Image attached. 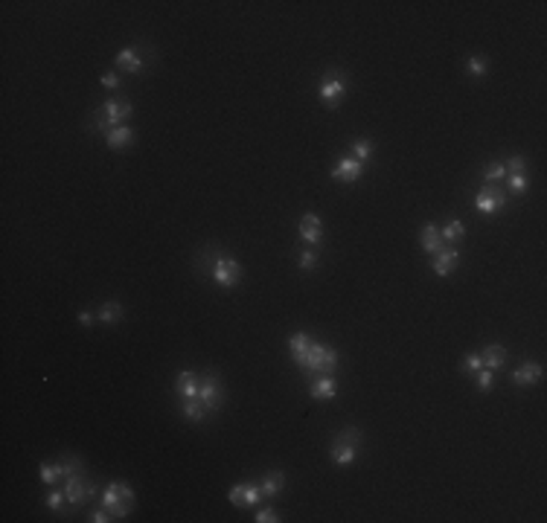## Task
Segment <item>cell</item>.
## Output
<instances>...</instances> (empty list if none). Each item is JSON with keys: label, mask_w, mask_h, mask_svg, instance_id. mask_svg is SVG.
<instances>
[{"label": "cell", "mask_w": 547, "mask_h": 523, "mask_svg": "<svg viewBox=\"0 0 547 523\" xmlns=\"http://www.w3.org/2000/svg\"><path fill=\"white\" fill-rule=\"evenodd\" d=\"M131 114H134V105L129 102V99H108V102H102L88 117L85 129L93 131V134H105L108 129H117V125H122Z\"/></svg>", "instance_id": "obj_1"}, {"label": "cell", "mask_w": 547, "mask_h": 523, "mask_svg": "<svg viewBox=\"0 0 547 523\" xmlns=\"http://www.w3.org/2000/svg\"><path fill=\"white\" fill-rule=\"evenodd\" d=\"M297 366L312 375V378H320V375H335L338 370V349L329 346V343H320V341H312L306 349V355L297 361Z\"/></svg>", "instance_id": "obj_2"}, {"label": "cell", "mask_w": 547, "mask_h": 523, "mask_svg": "<svg viewBox=\"0 0 547 523\" xmlns=\"http://www.w3.org/2000/svg\"><path fill=\"white\" fill-rule=\"evenodd\" d=\"M158 59V50L146 41H140V44H129L122 47L117 55H114V67L120 73H129V76H143L146 70L151 67V61Z\"/></svg>", "instance_id": "obj_3"}, {"label": "cell", "mask_w": 547, "mask_h": 523, "mask_svg": "<svg viewBox=\"0 0 547 523\" xmlns=\"http://www.w3.org/2000/svg\"><path fill=\"white\" fill-rule=\"evenodd\" d=\"M204 259L210 262V276L216 279L219 288H236L242 279V265L236 262V256H230V253H221L219 247H210L204 253Z\"/></svg>", "instance_id": "obj_4"}, {"label": "cell", "mask_w": 547, "mask_h": 523, "mask_svg": "<svg viewBox=\"0 0 547 523\" xmlns=\"http://www.w3.org/2000/svg\"><path fill=\"white\" fill-rule=\"evenodd\" d=\"M100 503L108 508L111 515H114V520H125V517L131 515L134 503H137V494H134V488H131L129 483H122V479H114V483H108V486L102 488Z\"/></svg>", "instance_id": "obj_5"}, {"label": "cell", "mask_w": 547, "mask_h": 523, "mask_svg": "<svg viewBox=\"0 0 547 523\" xmlns=\"http://www.w3.org/2000/svg\"><path fill=\"white\" fill-rule=\"evenodd\" d=\"M361 442H364L361 428H355V425L344 428V430L332 439V445H329V459H332L335 465H338V468H346V465H353V462H355Z\"/></svg>", "instance_id": "obj_6"}, {"label": "cell", "mask_w": 547, "mask_h": 523, "mask_svg": "<svg viewBox=\"0 0 547 523\" xmlns=\"http://www.w3.org/2000/svg\"><path fill=\"white\" fill-rule=\"evenodd\" d=\"M346 91H349V73H346V70L332 67V70H326L324 79H320V84H317V99H320V105H324V108L335 111L344 102Z\"/></svg>", "instance_id": "obj_7"}, {"label": "cell", "mask_w": 547, "mask_h": 523, "mask_svg": "<svg viewBox=\"0 0 547 523\" xmlns=\"http://www.w3.org/2000/svg\"><path fill=\"white\" fill-rule=\"evenodd\" d=\"M79 471H85V462H82L79 457H73V454H64L55 462H41L38 465V477H41V483H44V486H59L62 479L73 477Z\"/></svg>", "instance_id": "obj_8"}, {"label": "cell", "mask_w": 547, "mask_h": 523, "mask_svg": "<svg viewBox=\"0 0 547 523\" xmlns=\"http://www.w3.org/2000/svg\"><path fill=\"white\" fill-rule=\"evenodd\" d=\"M198 399L201 404L207 407L210 416H216L219 410L224 407V401H228V392H224V384L216 370H204L201 372V387H198Z\"/></svg>", "instance_id": "obj_9"}, {"label": "cell", "mask_w": 547, "mask_h": 523, "mask_svg": "<svg viewBox=\"0 0 547 523\" xmlns=\"http://www.w3.org/2000/svg\"><path fill=\"white\" fill-rule=\"evenodd\" d=\"M64 494H67V512H76V508L88 506L96 494H100V488H96V483H91V479H85V474H73L64 479Z\"/></svg>", "instance_id": "obj_10"}, {"label": "cell", "mask_w": 547, "mask_h": 523, "mask_svg": "<svg viewBox=\"0 0 547 523\" xmlns=\"http://www.w3.org/2000/svg\"><path fill=\"white\" fill-rule=\"evenodd\" d=\"M507 189L503 187H495V183H483L481 187V192L474 195V209H478L481 216H486V218H492L501 207H507Z\"/></svg>", "instance_id": "obj_11"}, {"label": "cell", "mask_w": 547, "mask_h": 523, "mask_svg": "<svg viewBox=\"0 0 547 523\" xmlns=\"http://www.w3.org/2000/svg\"><path fill=\"white\" fill-rule=\"evenodd\" d=\"M297 233L300 238L306 242V247H324V221H320L317 213H306L297 224Z\"/></svg>", "instance_id": "obj_12"}, {"label": "cell", "mask_w": 547, "mask_h": 523, "mask_svg": "<svg viewBox=\"0 0 547 523\" xmlns=\"http://www.w3.org/2000/svg\"><path fill=\"white\" fill-rule=\"evenodd\" d=\"M329 175H332V180H338V183H355L364 175V163L355 160L353 154H349V158H338L332 163Z\"/></svg>", "instance_id": "obj_13"}, {"label": "cell", "mask_w": 547, "mask_h": 523, "mask_svg": "<svg viewBox=\"0 0 547 523\" xmlns=\"http://www.w3.org/2000/svg\"><path fill=\"white\" fill-rule=\"evenodd\" d=\"M198 387H201V372L195 370H180L175 375V395L180 401L187 399H198Z\"/></svg>", "instance_id": "obj_14"}, {"label": "cell", "mask_w": 547, "mask_h": 523, "mask_svg": "<svg viewBox=\"0 0 547 523\" xmlns=\"http://www.w3.org/2000/svg\"><path fill=\"white\" fill-rule=\"evenodd\" d=\"M544 378V366L539 361H524L518 370L512 372V384L515 387H536Z\"/></svg>", "instance_id": "obj_15"}, {"label": "cell", "mask_w": 547, "mask_h": 523, "mask_svg": "<svg viewBox=\"0 0 547 523\" xmlns=\"http://www.w3.org/2000/svg\"><path fill=\"white\" fill-rule=\"evenodd\" d=\"M460 262L463 259H460V250L457 247H443L440 253H434V256H431V271L437 274V276H448Z\"/></svg>", "instance_id": "obj_16"}, {"label": "cell", "mask_w": 547, "mask_h": 523, "mask_svg": "<svg viewBox=\"0 0 547 523\" xmlns=\"http://www.w3.org/2000/svg\"><path fill=\"white\" fill-rule=\"evenodd\" d=\"M308 395H312L315 401H332L335 395H338V381H335L332 375L312 378V384H308Z\"/></svg>", "instance_id": "obj_17"}, {"label": "cell", "mask_w": 547, "mask_h": 523, "mask_svg": "<svg viewBox=\"0 0 547 523\" xmlns=\"http://www.w3.org/2000/svg\"><path fill=\"white\" fill-rule=\"evenodd\" d=\"M134 140H137V131L131 129V125H117V129L105 131V143H108V149H114V151L129 149Z\"/></svg>", "instance_id": "obj_18"}, {"label": "cell", "mask_w": 547, "mask_h": 523, "mask_svg": "<svg viewBox=\"0 0 547 523\" xmlns=\"http://www.w3.org/2000/svg\"><path fill=\"white\" fill-rule=\"evenodd\" d=\"M259 486H262L265 500H274V497H279V494H283V486H286V474L279 471V468L265 471V474L259 477Z\"/></svg>", "instance_id": "obj_19"}, {"label": "cell", "mask_w": 547, "mask_h": 523, "mask_svg": "<svg viewBox=\"0 0 547 523\" xmlns=\"http://www.w3.org/2000/svg\"><path fill=\"white\" fill-rule=\"evenodd\" d=\"M481 358H483V366L486 370H501V366H507V361H510V349L507 346H501V343H489V346H483V352H481Z\"/></svg>", "instance_id": "obj_20"}, {"label": "cell", "mask_w": 547, "mask_h": 523, "mask_svg": "<svg viewBox=\"0 0 547 523\" xmlns=\"http://www.w3.org/2000/svg\"><path fill=\"white\" fill-rule=\"evenodd\" d=\"M122 317H125V308L120 300H105L100 305V311H96V320H100L102 326H117Z\"/></svg>", "instance_id": "obj_21"}, {"label": "cell", "mask_w": 547, "mask_h": 523, "mask_svg": "<svg viewBox=\"0 0 547 523\" xmlns=\"http://www.w3.org/2000/svg\"><path fill=\"white\" fill-rule=\"evenodd\" d=\"M419 245H423V250L428 253V256H434V253H440V250L445 247L437 224H425L423 233H419Z\"/></svg>", "instance_id": "obj_22"}, {"label": "cell", "mask_w": 547, "mask_h": 523, "mask_svg": "<svg viewBox=\"0 0 547 523\" xmlns=\"http://www.w3.org/2000/svg\"><path fill=\"white\" fill-rule=\"evenodd\" d=\"M440 236H443V245L445 247H454L457 242H463V236H466V224H463V221H448L445 224V227L440 230Z\"/></svg>", "instance_id": "obj_23"}, {"label": "cell", "mask_w": 547, "mask_h": 523, "mask_svg": "<svg viewBox=\"0 0 547 523\" xmlns=\"http://www.w3.org/2000/svg\"><path fill=\"white\" fill-rule=\"evenodd\" d=\"M373 151H376V143L370 137H358V140H353V146H349V154H353L355 160H361L364 166L370 163V158H373Z\"/></svg>", "instance_id": "obj_24"}, {"label": "cell", "mask_w": 547, "mask_h": 523, "mask_svg": "<svg viewBox=\"0 0 547 523\" xmlns=\"http://www.w3.org/2000/svg\"><path fill=\"white\" fill-rule=\"evenodd\" d=\"M262 500H265V494H262L259 479H248V483H242V506L257 508Z\"/></svg>", "instance_id": "obj_25"}, {"label": "cell", "mask_w": 547, "mask_h": 523, "mask_svg": "<svg viewBox=\"0 0 547 523\" xmlns=\"http://www.w3.org/2000/svg\"><path fill=\"white\" fill-rule=\"evenodd\" d=\"M180 413H184L187 421H204V419H210V413H207V407L201 404V399L180 401Z\"/></svg>", "instance_id": "obj_26"}, {"label": "cell", "mask_w": 547, "mask_h": 523, "mask_svg": "<svg viewBox=\"0 0 547 523\" xmlns=\"http://www.w3.org/2000/svg\"><path fill=\"white\" fill-rule=\"evenodd\" d=\"M44 506L50 508L53 515H59V512H64V506H67V494H64V488H59V486H53L47 494H44Z\"/></svg>", "instance_id": "obj_27"}, {"label": "cell", "mask_w": 547, "mask_h": 523, "mask_svg": "<svg viewBox=\"0 0 547 523\" xmlns=\"http://www.w3.org/2000/svg\"><path fill=\"white\" fill-rule=\"evenodd\" d=\"M308 343H312V337H308L306 332H297V334H291V341H288V349H291V361L297 363L303 355H306V349H308Z\"/></svg>", "instance_id": "obj_28"}, {"label": "cell", "mask_w": 547, "mask_h": 523, "mask_svg": "<svg viewBox=\"0 0 547 523\" xmlns=\"http://www.w3.org/2000/svg\"><path fill=\"white\" fill-rule=\"evenodd\" d=\"M507 180V166H503V160H492L486 169H483V183H503Z\"/></svg>", "instance_id": "obj_29"}, {"label": "cell", "mask_w": 547, "mask_h": 523, "mask_svg": "<svg viewBox=\"0 0 547 523\" xmlns=\"http://www.w3.org/2000/svg\"><path fill=\"white\" fill-rule=\"evenodd\" d=\"M320 265V250L317 247H303L300 250V256H297V267L300 271H315V267Z\"/></svg>", "instance_id": "obj_30"}, {"label": "cell", "mask_w": 547, "mask_h": 523, "mask_svg": "<svg viewBox=\"0 0 547 523\" xmlns=\"http://www.w3.org/2000/svg\"><path fill=\"white\" fill-rule=\"evenodd\" d=\"M486 73H489V59H486V55H469V76L474 82H481V79H486Z\"/></svg>", "instance_id": "obj_31"}, {"label": "cell", "mask_w": 547, "mask_h": 523, "mask_svg": "<svg viewBox=\"0 0 547 523\" xmlns=\"http://www.w3.org/2000/svg\"><path fill=\"white\" fill-rule=\"evenodd\" d=\"M472 378H474V387H478L481 392H489V390H492V384H495V372L486 370V366H481V370L474 372Z\"/></svg>", "instance_id": "obj_32"}, {"label": "cell", "mask_w": 547, "mask_h": 523, "mask_svg": "<svg viewBox=\"0 0 547 523\" xmlns=\"http://www.w3.org/2000/svg\"><path fill=\"white\" fill-rule=\"evenodd\" d=\"M483 366V358H481V352H466V358H463V363H460V370L466 372V375H474Z\"/></svg>", "instance_id": "obj_33"}, {"label": "cell", "mask_w": 547, "mask_h": 523, "mask_svg": "<svg viewBox=\"0 0 547 523\" xmlns=\"http://www.w3.org/2000/svg\"><path fill=\"white\" fill-rule=\"evenodd\" d=\"M507 178H510V187H507V192H510V195H515V198H521V195L527 192V187H530L527 175H507Z\"/></svg>", "instance_id": "obj_34"}, {"label": "cell", "mask_w": 547, "mask_h": 523, "mask_svg": "<svg viewBox=\"0 0 547 523\" xmlns=\"http://www.w3.org/2000/svg\"><path fill=\"white\" fill-rule=\"evenodd\" d=\"M503 166H507V175H524V169H527V158H524V154H515V158H510Z\"/></svg>", "instance_id": "obj_35"}, {"label": "cell", "mask_w": 547, "mask_h": 523, "mask_svg": "<svg viewBox=\"0 0 547 523\" xmlns=\"http://www.w3.org/2000/svg\"><path fill=\"white\" fill-rule=\"evenodd\" d=\"M102 84H105L108 91H117L120 84H122V79H120L117 70H105V73H102Z\"/></svg>", "instance_id": "obj_36"}, {"label": "cell", "mask_w": 547, "mask_h": 523, "mask_svg": "<svg viewBox=\"0 0 547 523\" xmlns=\"http://www.w3.org/2000/svg\"><path fill=\"white\" fill-rule=\"evenodd\" d=\"M257 523H279V520H283V517H279L277 512H274V508L268 506V508H259V512H257V517H254Z\"/></svg>", "instance_id": "obj_37"}, {"label": "cell", "mask_w": 547, "mask_h": 523, "mask_svg": "<svg viewBox=\"0 0 547 523\" xmlns=\"http://www.w3.org/2000/svg\"><path fill=\"white\" fill-rule=\"evenodd\" d=\"M88 520H91V523H108V520H114V515H111L105 506H100V508H93Z\"/></svg>", "instance_id": "obj_38"}, {"label": "cell", "mask_w": 547, "mask_h": 523, "mask_svg": "<svg viewBox=\"0 0 547 523\" xmlns=\"http://www.w3.org/2000/svg\"><path fill=\"white\" fill-rule=\"evenodd\" d=\"M228 500H230L233 506H242V483H236V486L228 488Z\"/></svg>", "instance_id": "obj_39"}, {"label": "cell", "mask_w": 547, "mask_h": 523, "mask_svg": "<svg viewBox=\"0 0 547 523\" xmlns=\"http://www.w3.org/2000/svg\"><path fill=\"white\" fill-rule=\"evenodd\" d=\"M96 320V314H93V311H82V314H79V323H82V326H88L91 329V323Z\"/></svg>", "instance_id": "obj_40"}]
</instances>
